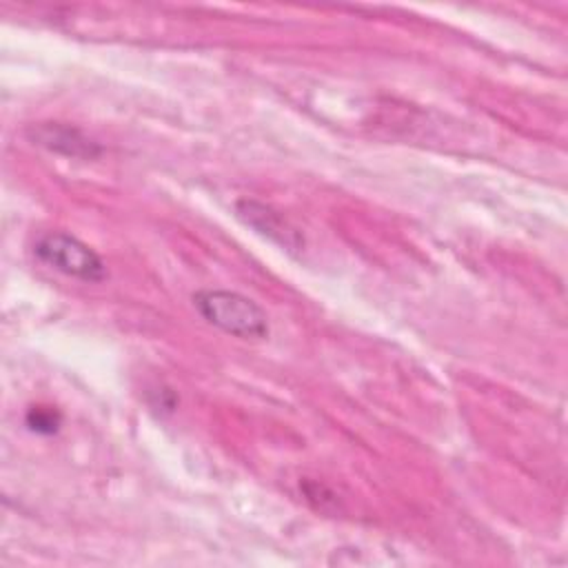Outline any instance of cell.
Instances as JSON below:
<instances>
[{"label": "cell", "instance_id": "cell-1", "mask_svg": "<svg viewBox=\"0 0 568 568\" xmlns=\"http://www.w3.org/2000/svg\"><path fill=\"white\" fill-rule=\"evenodd\" d=\"M193 306L211 326L229 335L242 339H262L268 335L266 313L242 293L204 288L193 295Z\"/></svg>", "mask_w": 568, "mask_h": 568}, {"label": "cell", "instance_id": "cell-5", "mask_svg": "<svg viewBox=\"0 0 568 568\" xmlns=\"http://www.w3.org/2000/svg\"><path fill=\"white\" fill-rule=\"evenodd\" d=\"M27 426L36 433L42 435H51L58 430L60 426V413H55L53 408H44V406H33L27 413Z\"/></svg>", "mask_w": 568, "mask_h": 568}, {"label": "cell", "instance_id": "cell-4", "mask_svg": "<svg viewBox=\"0 0 568 568\" xmlns=\"http://www.w3.org/2000/svg\"><path fill=\"white\" fill-rule=\"evenodd\" d=\"M235 211L244 224L255 229L260 235L280 244L286 251H300L304 246L302 233L273 206L257 200H240Z\"/></svg>", "mask_w": 568, "mask_h": 568}, {"label": "cell", "instance_id": "cell-3", "mask_svg": "<svg viewBox=\"0 0 568 568\" xmlns=\"http://www.w3.org/2000/svg\"><path fill=\"white\" fill-rule=\"evenodd\" d=\"M27 138L58 155L75 158V160H93L102 153V146L89 138L84 131L62 122H38L27 129Z\"/></svg>", "mask_w": 568, "mask_h": 568}, {"label": "cell", "instance_id": "cell-2", "mask_svg": "<svg viewBox=\"0 0 568 568\" xmlns=\"http://www.w3.org/2000/svg\"><path fill=\"white\" fill-rule=\"evenodd\" d=\"M33 253L40 262L69 277L82 282H102L106 277L102 257L75 235L62 231H44L36 237Z\"/></svg>", "mask_w": 568, "mask_h": 568}]
</instances>
